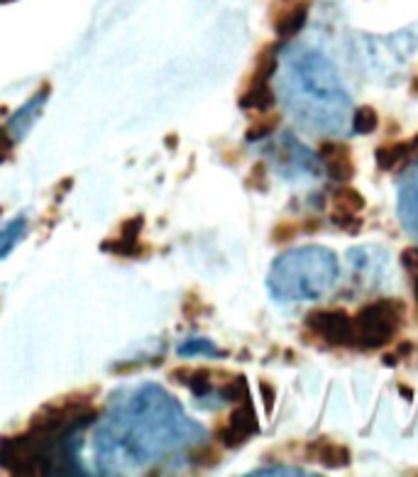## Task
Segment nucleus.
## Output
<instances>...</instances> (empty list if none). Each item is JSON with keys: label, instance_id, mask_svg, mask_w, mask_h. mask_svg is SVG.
Masks as SVG:
<instances>
[{"label": "nucleus", "instance_id": "nucleus-18", "mask_svg": "<svg viewBox=\"0 0 418 477\" xmlns=\"http://www.w3.org/2000/svg\"><path fill=\"white\" fill-rule=\"evenodd\" d=\"M142 228H145V218H142V216H132V218L123 220L118 237H123V240H140Z\"/></svg>", "mask_w": 418, "mask_h": 477}, {"label": "nucleus", "instance_id": "nucleus-30", "mask_svg": "<svg viewBox=\"0 0 418 477\" xmlns=\"http://www.w3.org/2000/svg\"><path fill=\"white\" fill-rule=\"evenodd\" d=\"M262 399H264V409L272 411L274 409V389L267 384V382H262Z\"/></svg>", "mask_w": 418, "mask_h": 477}, {"label": "nucleus", "instance_id": "nucleus-13", "mask_svg": "<svg viewBox=\"0 0 418 477\" xmlns=\"http://www.w3.org/2000/svg\"><path fill=\"white\" fill-rule=\"evenodd\" d=\"M335 206L338 211H342V213H357V211L364 208V199L359 191H354L350 187H342L340 191L335 194Z\"/></svg>", "mask_w": 418, "mask_h": 477}, {"label": "nucleus", "instance_id": "nucleus-15", "mask_svg": "<svg viewBox=\"0 0 418 477\" xmlns=\"http://www.w3.org/2000/svg\"><path fill=\"white\" fill-rule=\"evenodd\" d=\"M274 69H277V57H274V47H267V49H264L262 54H259L257 69H255V76H252V81H267V78L274 73Z\"/></svg>", "mask_w": 418, "mask_h": 477}, {"label": "nucleus", "instance_id": "nucleus-22", "mask_svg": "<svg viewBox=\"0 0 418 477\" xmlns=\"http://www.w3.org/2000/svg\"><path fill=\"white\" fill-rule=\"evenodd\" d=\"M218 441L223 443L225 448H237V445L245 443V438H242L237 431H232L230 426H225V428H220V431H218Z\"/></svg>", "mask_w": 418, "mask_h": 477}, {"label": "nucleus", "instance_id": "nucleus-5", "mask_svg": "<svg viewBox=\"0 0 418 477\" xmlns=\"http://www.w3.org/2000/svg\"><path fill=\"white\" fill-rule=\"evenodd\" d=\"M47 98H49V86H44L42 91H37L32 98H30L28 103H25L23 108H20L18 113H15L13 118L8 120L5 130L10 132V137H13L15 142L25 140V135L32 130V125L37 123V118L42 115V108H44Z\"/></svg>", "mask_w": 418, "mask_h": 477}, {"label": "nucleus", "instance_id": "nucleus-12", "mask_svg": "<svg viewBox=\"0 0 418 477\" xmlns=\"http://www.w3.org/2000/svg\"><path fill=\"white\" fill-rule=\"evenodd\" d=\"M100 250L120 254V257H140L142 250H145V245H142L140 240H123V237H115V240H105L103 245H100Z\"/></svg>", "mask_w": 418, "mask_h": 477}, {"label": "nucleus", "instance_id": "nucleus-17", "mask_svg": "<svg viewBox=\"0 0 418 477\" xmlns=\"http://www.w3.org/2000/svg\"><path fill=\"white\" fill-rule=\"evenodd\" d=\"M277 125H279V115H277V113H269L267 118L257 120V123L250 127L247 137H250V140H259V137H267L269 132L277 130Z\"/></svg>", "mask_w": 418, "mask_h": 477}, {"label": "nucleus", "instance_id": "nucleus-23", "mask_svg": "<svg viewBox=\"0 0 418 477\" xmlns=\"http://www.w3.org/2000/svg\"><path fill=\"white\" fill-rule=\"evenodd\" d=\"M13 150H15V140L10 137V132L5 130V127H0V162H8V159L13 157Z\"/></svg>", "mask_w": 418, "mask_h": 477}, {"label": "nucleus", "instance_id": "nucleus-21", "mask_svg": "<svg viewBox=\"0 0 418 477\" xmlns=\"http://www.w3.org/2000/svg\"><path fill=\"white\" fill-rule=\"evenodd\" d=\"M220 355L218 350H213L208 341H189L179 348V355Z\"/></svg>", "mask_w": 418, "mask_h": 477}, {"label": "nucleus", "instance_id": "nucleus-1", "mask_svg": "<svg viewBox=\"0 0 418 477\" xmlns=\"http://www.w3.org/2000/svg\"><path fill=\"white\" fill-rule=\"evenodd\" d=\"M201 428L186 418L177 399L157 384H142L110 404L96 433V460L108 475L132 473L186 448Z\"/></svg>", "mask_w": 418, "mask_h": 477}, {"label": "nucleus", "instance_id": "nucleus-26", "mask_svg": "<svg viewBox=\"0 0 418 477\" xmlns=\"http://www.w3.org/2000/svg\"><path fill=\"white\" fill-rule=\"evenodd\" d=\"M377 164L382 169L394 167L396 159H394V152H391V147H379V150H377Z\"/></svg>", "mask_w": 418, "mask_h": 477}, {"label": "nucleus", "instance_id": "nucleus-2", "mask_svg": "<svg viewBox=\"0 0 418 477\" xmlns=\"http://www.w3.org/2000/svg\"><path fill=\"white\" fill-rule=\"evenodd\" d=\"M96 416L98 409L88 396L68 394L61 401L42 406L30 421L28 431L42 433V436H76L81 428L96 421Z\"/></svg>", "mask_w": 418, "mask_h": 477}, {"label": "nucleus", "instance_id": "nucleus-20", "mask_svg": "<svg viewBox=\"0 0 418 477\" xmlns=\"http://www.w3.org/2000/svg\"><path fill=\"white\" fill-rule=\"evenodd\" d=\"M193 463L196 465H205V468H210V465H215L220 460V455H218V450L215 448H210V445H198V448L193 450Z\"/></svg>", "mask_w": 418, "mask_h": 477}, {"label": "nucleus", "instance_id": "nucleus-16", "mask_svg": "<svg viewBox=\"0 0 418 477\" xmlns=\"http://www.w3.org/2000/svg\"><path fill=\"white\" fill-rule=\"evenodd\" d=\"M377 125H379V118H377V113H374L372 108H359L357 113H354V130L357 132H362V135H369V132H374L377 130Z\"/></svg>", "mask_w": 418, "mask_h": 477}, {"label": "nucleus", "instance_id": "nucleus-4", "mask_svg": "<svg viewBox=\"0 0 418 477\" xmlns=\"http://www.w3.org/2000/svg\"><path fill=\"white\" fill-rule=\"evenodd\" d=\"M309 326L333 346H345V343L354 341L352 321L340 311H316L309 316Z\"/></svg>", "mask_w": 418, "mask_h": 477}, {"label": "nucleus", "instance_id": "nucleus-25", "mask_svg": "<svg viewBox=\"0 0 418 477\" xmlns=\"http://www.w3.org/2000/svg\"><path fill=\"white\" fill-rule=\"evenodd\" d=\"M333 223L340 228H347L350 232H357V228H359V220L352 218V213H335L333 216Z\"/></svg>", "mask_w": 418, "mask_h": 477}, {"label": "nucleus", "instance_id": "nucleus-28", "mask_svg": "<svg viewBox=\"0 0 418 477\" xmlns=\"http://www.w3.org/2000/svg\"><path fill=\"white\" fill-rule=\"evenodd\" d=\"M401 262L406 264L409 269H418V247H409L401 254Z\"/></svg>", "mask_w": 418, "mask_h": 477}, {"label": "nucleus", "instance_id": "nucleus-6", "mask_svg": "<svg viewBox=\"0 0 418 477\" xmlns=\"http://www.w3.org/2000/svg\"><path fill=\"white\" fill-rule=\"evenodd\" d=\"M172 379L179 382V384L189 387L196 396H203L210 391V372L205 367H181L174 370Z\"/></svg>", "mask_w": 418, "mask_h": 477}, {"label": "nucleus", "instance_id": "nucleus-33", "mask_svg": "<svg viewBox=\"0 0 418 477\" xmlns=\"http://www.w3.org/2000/svg\"><path fill=\"white\" fill-rule=\"evenodd\" d=\"M416 301H418V282H416Z\"/></svg>", "mask_w": 418, "mask_h": 477}, {"label": "nucleus", "instance_id": "nucleus-3", "mask_svg": "<svg viewBox=\"0 0 418 477\" xmlns=\"http://www.w3.org/2000/svg\"><path fill=\"white\" fill-rule=\"evenodd\" d=\"M401 316H404V304H399V301H379V304L362 309L357 316V328H359L357 343L367 348L384 346L391 338V333H394Z\"/></svg>", "mask_w": 418, "mask_h": 477}, {"label": "nucleus", "instance_id": "nucleus-7", "mask_svg": "<svg viewBox=\"0 0 418 477\" xmlns=\"http://www.w3.org/2000/svg\"><path fill=\"white\" fill-rule=\"evenodd\" d=\"M306 3H296L294 8H287L282 15H277V20H274V30H277L279 37H291L296 35L301 28H304L306 23Z\"/></svg>", "mask_w": 418, "mask_h": 477}, {"label": "nucleus", "instance_id": "nucleus-29", "mask_svg": "<svg viewBox=\"0 0 418 477\" xmlns=\"http://www.w3.org/2000/svg\"><path fill=\"white\" fill-rule=\"evenodd\" d=\"M342 150H345V147L338 145V142H323V145H321V157L328 159V157L338 155V152H342Z\"/></svg>", "mask_w": 418, "mask_h": 477}, {"label": "nucleus", "instance_id": "nucleus-24", "mask_svg": "<svg viewBox=\"0 0 418 477\" xmlns=\"http://www.w3.org/2000/svg\"><path fill=\"white\" fill-rule=\"evenodd\" d=\"M294 235H296L294 225H291V223H282V225H277V230L272 232V240H274V242H279V245H282V242L291 240V237H294Z\"/></svg>", "mask_w": 418, "mask_h": 477}, {"label": "nucleus", "instance_id": "nucleus-8", "mask_svg": "<svg viewBox=\"0 0 418 477\" xmlns=\"http://www.w3.org/2000/svg\"><path fill=\"white\" fill-rule=\"evenodd\" d=\"M25 235H28V216H18L0 228V259L8 257Z\"/></svg>", "mask_w": 418, "mask_h": 477}, {"label": "nucleus", "instance_id": "nucleus-11", "mask_svg": "<svg viewBox=\"0 0 418 477\" xmlns=\"http://www.w3.org/2000/svg\"><path fill=\"white\" fill-rule=\"evenodd\" d=\"M318 460L323 465H328V468H345L347 463H350V453H347L345 445H333V443H326V445H318Z\"/></svg>", "mask_w": 418, "mask_h": 477}, {"label": "nucleus", "instance_id": "nucleus-27", "mask_svg": "<svg viewBox=\"0 0 418 477\" xmlns=\"http://www.w3.org/2000/svg\"><path fill=\"white\" fill-rule=\"evenodd\" d=\"M247 184L255 189H267V179H264V167L262 164H257L255 169H252V177L247 179Z\"/></svg>", "mask_w": 418, "mask_h": 477}, {"label": "nucleus", "instance_id": "nucleus-32", "mask_svg": "<svg viewBox=\"0 0 418 477\" xmlns=\"http://www.w3.org/2000/svg\"><path fill=\"white\" fill-rule=\"evenodd\" d=\"M164 142H167V147H174V145H177L179 140H177V137H174V135H169V137H167V140H164Z\"/></svg>", "mask_w": 418, "mask_h": 477}, {"label": "nucleus", "instance_id": "nucleus-14", "mask_svg": "<svg viewBox=\"0 0 418 477\" xmlns=\"http://www.w3.org/2000/svg\"><path fill=\"white\" fill-rule=\"evenodd\" d=\"M328 172H330L333 179H338V182H347V179H352V162L350 157H347V150L338 152V155L328 157Z\"/></svg>", "mask_w": 418, "mask_h": 477}, {"label": "nucleus", "instance_id": "nucleus-34", "mask_svg": "<svg viewBox=\"0 0 418 477\" xmlns=\"http://www.w3.org/2000/svg\"><path fill=\"white\" fill-rule=\"evenodd\" d=\"M0 3H13V0H0Z\"/></svg>", "mask_w": 418, "mask_h": 477}, {"label": "nucleus", "instance_id": "nucleus-31", "mask_svg": "<svg viewBox=\"0 0 418 477\" xmlns=\"http://www.w3.org/2000/svg\"><path fill=\"white\" fill-rule=\"evenodd\" d=\"M399 391H401V394H404V399H409V401L414 399V391H411L409 387H399Z\"/></svg>", "mask_w": 418, "mask_h": 477}, {"label": "nucleus", "instance_id": "nucleus-19", "mask_svg": "<svg viewBox=\"0 0 418 477\" xmlns=\"http://www.w3.org/2000/svg\"><path fill=\"white\" fill-rule=\"evenodd\" d=\"M223 399H227V401H242V399H247V382H245V377H237L232 384H227V387H223Z\"/></svg>", "mask_w": 418, "mask_h": 477}, {"label": "nucleus", "instance_id": "nucleus-9", "mask_svg": "<svg viewBox=\"0 0 418 477\" xmlns=\"http://www.w3.org/2000/svg\"><path fill=\"white\" fill-rule=\"evenodd\" d=\"M240 105L247 110H269L274 105V93L272 88L267 86V81H252L247 93L240 98Z\"/></svg>", "mask_w": 418, "mask_h": 477}, {"label": "nucleus", "instance_id": "nucleus-10", "mask_svg": "<svg viewBox=\"0 0 418 477\" xmlns=\"http://www.w3.org/2000/svg\"><path fill=\"white\" fill-rule=\"evenodd\" d=\"M227 426H230L232 431H237L247 441V438L257 431V416H255V411H252V406L245 404V406H240V409L232 411L230 423H227Z\"/></svg>", "mask_w": 418, "mask_h": 477}]
</instances>
